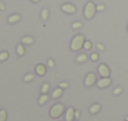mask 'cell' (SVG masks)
I'll return each instance as SVG.
<instances>
[{"instance_id": "obj_1", "label": "cell", "mask_w": 128, "mask_h": 121, "mask_svg": "<svg viewBox=\"0 0 128 121\" xmlns=\"http://www.w3.org/2000/svg\"><path fill=\"white\" fill-rule=\"evenodd\" d=\"M85 42H86L85 35H76V36L72 39V41H71V44H70L71 51H74V52L81 51V48H84Z\"/></svg>"}, {"instance_id": "obj_2", "label": "cell", "mask_w": 128, "mask_h": 121, "mask_svg": "<svg viewBox=\"0 0 128 121\" xmlns=\"http://www.w3.org/2000/svg\"><path fill=\"white\" fill-rule=\"evenodd\" d=\"M65 106H64V104H55L51 109H50V116L52 118V119H58V118H61V115H64L65 114Z\"/></svg>"}, {"instance_id": "obj_3", "label": "cell", "mask_w": 128, "mask_h": 121, "mask_svg": "<svg viewBox=\"0 0 128 121\" xmlns=\"http://www.w3.org/2000/svg\"><path fill=\"white\" fill-rule=\"evenodd\" d=\"M96 12H97V7H96V5H94L92 1H88V2L86 4L85 11H84L86 20H92V19L94 17Z\"/></svg>"}, {"instance_id": "obj_4", "label": "cell", "mask_w": 128, "mask_h": 121, "mask_svg": "<svg viewBox=\"0 0 128 121\" xmlns=\"http://www.w3.org/2000/svg\"><path fill=\"white\" fill-rule=\"evenodd\" d=\"M98 74H100L102 78H110V76H111V69H110V67H108L107 64H104V63L100 64V66H98Z\"/></svg>"}, {"instance_id": "obj_5", "label": "cell", "mask_w": 128, "mask_h": 121, "mask_svg": "<svg viewBox=\"0 0 128 121\" xmlns=\"http://www.w3.org/2000/svg\"><path fill=\"white\" fill-rule=\"evenodd\" d=\"M97 83V77H96V74L94 73H88L87 76H86L85 78V85L87 88H90V86H93L94 84Z\"/></svg>"}, {"instance_id": "obj_6", "label": "cell", "mask_w": 128, "mask_h": 121, "mask_svg": "<svg viewBox=\"0 0 128 121\" xmlns=\"http://www.w3.org/2000/svg\"><path fill=\"white\" fill-rule=\"evenodd\" d=\"M61 10H62L65 14H76L77 7H76L74 4H64V5L61 6Z\"/></svg>"}, {"instance_id": "obj_7", "label": "cell", "mask_w": 128, "mask_h": 121, "mask_svg": "<svg viewBox=\"0 0 128 121\" xmlns=\"http://www.w3.org/2000/svg\"><path fill=\"white\" fill-rule=\"evenodd\" d=\"M111 84H112V79H111V78H101L100 81H97V86H98L100 89L108 88Z\"/></svg>"}, {"instance_id": "obj_8", "label": "cell", "mask_w": 128, "mask_h": 121, "mask_svg": "<svg viewBox=\"0 0 128 121\" xmlns=\"http://www.w3.org/2000/svg\"><path fill=\"white\" fill-rule=\"evenodd\" d=\"M35 72H36V74L38 76H40V77H44V76H46V73H47V68H46V66H44V64H38L36 67H35Z\"/></svg>"}, {"instance_id": "obj_9", "label": "cell", "mask_w": 128, "mask_h": 121, "mask_svg": "<svg viewBox=\"0 0 128 121\" xmlns=\"http://www.w3.org/2000/svg\"><path fill=\"white\" fill-rule=\"evenodd\" d=\"M65 120L66 121L75 120V109H74V108H68V109L65 111Z\"/></svg>"}, {"instance_id": "obj_10", "label": "cell", "mask_w": 128, "mask_h": 121, "mask_svg": "<svg viewBox=\"0 0 128 121\" xmlns=\"http://www.w3.org/2000/svg\"><path fill=\"white\" fill-rule=\"evenodd\" d=\"M62 94H64V89H61V88H56V89L51 93V98H52V99H58V98L62 96Z\"/></svg>"}, {"instance_id": "obj_11", "label": "cell", "mask_w": 128, "mask_h": 121, "mask_svg": "<svg viewBox=\"0 0 128 121\" xmlns=\"http://www.w3.org/2000/svg\"><path fill=\"white\" fill-rule=\"evenodd\" d=\"M20 20H21V16H20V15H18V14L10 15V16H9V19H8L9 24H18Z\"/></svg>"}, {"instance_id": "obj_12", "label": "cell", "mask_w": 128, "mask_h": 121, "mask_svg": "<svg viewBox=\"0 0 128 121\" xmlns=\"http://www.w3.org/2000/svg\"><path fill=\"white\" fill-rule=\"evenodd\" d=\"M101 111V104H93V105H91V108H90V113L91 114H93V115H96V114H98Z\"/></svg>"}, {"instance_id": "obj_13", "label": "cell", "mask_w": 128, "mask_h": 121, "mask_svg": "<svg viewBox=\"0 0 128 121\" xmlns=\"http://www.w3.org/2000/svg\"><path fill=\"white\" fill-rule=\"evenodd\" d=\"M16 53H18V56H20V57L25 56L26 51H25V47H24V44H22V43H20V44L16 47Z\"/></svg>"}, {"instance_id": "obj_14", "label": "cell", "mask_w": 128, "mask_h": 121, "mask_svg": "<svg viewBox=\"0 0 128 121\" xmlns=\"http://www.w3.org/2000/svg\"><path fill=\"white\" fill-rule=\"evenodd\" d=\"M34 42H35V40H34V37H31V36H25V37L21 39V43H22V44H32Z\"/></svg>"}, {"instance_id": "obj_15", "label": "cell", "mask_w": 128, "mask_h": 121, "mask_svg": "<svg viewBox=\"0 0 128 121\" xmlns=\"http://www.w3.org/2000/svg\"><path fill=\"white\" fill-rule=\"evenodd\" d=\"M50 96L47 94H41V96L39 98V105H45L47 101H48Z\"/></svg>"}, {"instance_id": "obj_16", "label": "cell", "mask_w": 128, "mask_h": 121, "mask_svg": "<svg viewBox=\"0 0 128 121\" xmlns=\"http://www.w3.org/2000/svg\"><path fill=\"white\" fill-rule=\"evenodd\" d=\"M87 59H88V56H87L86 53H81V54L77 56V58H76V61H77L78 63H85V62H87Z\"/></svg>"}, {"instance_id": "obj_17", "label": "cell", "mask_w": 128, "mask_h": 121, "mask_svg": "<svg viewBox=\"0 0 128 121\" xmlns=\"http://www.w3.org/2000/svg\"><path fill=\"white\" fill-rule=\"evenodd\" d=\"M8 120V111L5 109L0 110V121H6Z\"/></svg>"}, {"instance_id": "obj_18", "label": "cell", "mask_w": 128, "mask_h": 121, "mask_svg": "<svg viewBox=\"0 0 128 121\" xmlns=\"http://www.w3.org/2000/svg\"><path fill=\"white\" fill-rule=\"evenodd\" d=\"M8 59H9V52H6V51L1 52L0 53V62H5Z\"/></svg>"}, {"instance_id": "obj_19", "label": "cell", "mask_w": 128, "mask_h": 121, "mask_svg": "<svg viewBox=\"0 0 128 121\" xmlns=\"http://www.w3.org/2000/svg\"><path fill=\"white\" fill-rule=\"evenodd\" d=\"M48 90H50V84L48 83H44L42 85H41V93L42 94H47Z\"/></svg>"}, {"instance_id": "obj_20", "label": "cell", "mask_w": 128, "mask_h": 121, "mask_svg": "<svg viewBox=\"0 0 128 121\" xmlns=\"http://www.w3.org/2000/svg\"><path fill=\"white\" fill-rule=\"evenodd\" d=\"M35 79V76L32 74V73H28L25 77H24V81H26V83H29V81H32Z\"/></svg>"}, {"instance_id": "obj_21", "label": "cell", "mask_w": 128, "mask_h": 121, "mask_svg": "<svg viewBox=\"0 0 128 121\" xmlns=\"http://www.w3.org/2000/svg\"><path fill=\"white\" fill-rule=\"evenodd\" d=\"M48 14H50L48 9H44L42 11H41V19H42L44 21H46L48 19Z\"/></svg>"}, {"instance_id": "obj_22", "label": "cell", "mask_w": 128, "mask_h": 121, "mask_svg": "<svg viewBox=\"0 0 128 121\" xmlns=\"http://www.w3.org/2000/svg\"><path fill=\"white\" fill-rule=\"evenodd\" d=\"M82 26H84V24H82L81 21H76V22H74V24H72V29H74V30L82 29Z\"/></svg>"}, {"instance_id": "obj_23", "label": "cell", "mask_w": 128, "mask_h": 121, "mask_svg": "<svg viewBox=\"0 0 128 121\" xmlns=\"http://www.w3.org/2000/svg\"><path fill=\"white\" fill-rule=\"evenodd\" d=\"M98 59H100V54L98 53H91V61L97 62Z\"/></svg>"}, {"instance_id": "obj_24", "label": "cell", "mask_w": 128, "mask_h": 121, "mask_svg": "<svg viewBox=\"0 0 128 121\" xmlns=\"http://www.w3.org/2000/svg\"><path fill=\"white\" fill-rule=\"evenodd\" d=\"M84 48L87 49V51H88V49H91V48H92V42H91V41H86L85 44H84Z\"/></svg>"}, {"instance_id": "obj_25", "label": "cell", "mask_w": 128, "mask_h": 121, "mask_svg": "<svg viewBox=\"0 0 128 121\" xmlns=\"http://www.w3.org/2000/svg\"><path fill=\"white\" fill-rule=\"evenodd\" d=\"M113 94H114V95H120V94H122V88H121V86H117V88L113 90Z\"/></svg>"}, {"instance_id": "obj_26", "label": "cell", "mask_w": 128, "mask_h": 121, "mask_svg": "<svg viewBox=\"0 0 128 121\" xmlns=\"http://www.w3.org/2000/svg\"><path fill=\"white\" fill-rule=\"evenodd\" d=\"M47 66H48V67H50V68H54V67H55V61H54V59H51V58H50V59H48V61H47Z\"/></svg>"}, {"instance_id": "obj_27", "label": "cell", "mask_w": 128, "mask_h": 121, "mask_svg": "<svg viewBox=\"0 0 128 121\" xmlns=\"http://www.w3.org/2000/svg\"><path fill=\"white\" fill-rule=\"evenodd\" d=\"M60 88H61V89H66V88H68V83H66V81L60 83Z\"/></svg>"}, {"instance_id": "obj_28", "label": "cell", "mask_w": 128, "mask_h": 121, "mask_svg": "<svg viewBox=\"0 0 128 121\" xmlns=\"http://www.w3.org/2000/svg\"><path fill=\"white\" fill-rule=\"evenodd\" d=\"M96 7H97V11H104V9H106L104 5H102V4L101 5H97Z\"/></svg>"}, {"instance_id": "obj_29", "label": "cell", "mask_w": 128, "mask_h": 121, "mask_svg": "<svg viewBox=\"0 0 128 121\" xmlns=\"http://www.w3.org/2000/svg\"><path fill=\"white\" fill-rule=\"evenodd\" d=\"M81 118V111H78V110H75V119H80Z\"/></svg>"}, {"instance_id": "obj_30", "label": "cell", "mask_w": 128, "mask_h": 121, "mask_svg": "<svg viewBox=\"0 0 128 121\" xmlns=\"http://www.w3.org/2000/svg\"><path fill=\"white\" fill-rule=\"evenodd\" d=\"M0 10H1V11H5V10H6V5H5V2H2V1L0 2Z\"/></svg>"}, {"instance_id": "obj_31", "label": "cell", "mask_w": 128, "mask_h": 121, "mask_svg": "<svg viewBox=\"0 0 128 121\" xmlns=\"http://www.w3.org/2000/svg\"><path fill=\"white\" fill-rule=\"evenodd\" d=\"M97 48H98L100 51H104V46H103L102 43H97Z\"/></svg>"}, {"instance_id": "obj_32", "label": "cell", "mask_w": 128, "mask_h": 121, "mask_svg": "<svg viewBox=\"0 0 128 121\" xmlns=\"http://www.w3.org/2000/svg\"><path fill=\"white\" fill-rule=\"evenodd\" d=\"M31 1H32V2H40L41 0H31Z\"/></svg>"}, {"instance_id": "obj_33", "label": "cell", "mask_w": 128, "mask_h": 121, "mask_svg": "<svg viewBox=\"0 0 128 121\" xmlns=\"http://www.w3.org/2000/svg\"><path fill=\"white\" fill-rule=\"evenodd\" d=\"M126 121H128V116H127V118H126Z\"/></svg>"}, {"instance_id": "obj_34", "label": "cell", "mask_w": 128, "mask_h": 121, "mask_svg": "<svg viewBox=\"0 0 128 121\" xmlns=\"http://www.w3.org/2000/svg\"><path fill=\"white\" fill-rule=\"evenodd\" d=\"M74 121H78V120H74Z\"/></svg>"}]
</instances>
